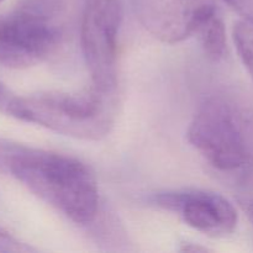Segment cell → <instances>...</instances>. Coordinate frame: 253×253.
Masks as SVG:
<instances>
[{"label":"cell","mask_w":253,"mask_h":253,"mask_svg":"<svg viewBox=\"0 0 253 253\" xmlns=\"http://www.w3.org/2000/svg\"><path fill=\"white\" fill-rule=\"evenodd\" d=\"M182 251H193V252H207V249H203V247H192V246H185L183 247Z\"/></svg>","instance_id":"9a60e30c"},{"label":"cell","mask_w":253,"mask_h":253,"mask_svg":"<svg viewBox=\"0 0 253 253\" xmlns=\"http://www.w3.org/2000/svg\"><path fill=\"white\" fill-rule=\"evenodd\" d=\"M232 39L240 59L253 79V20H239L232 30Z\"/></svg>","instance_id":"ba28073f"},{"label":"cell","mask_w":253,"mask_h":253,"mask_svg":"<svg viewBox=\"0 0 253 253\" xmlns=\"http://www.w3.org/2000/svg\"><path fill=\"white\" fill-rule=\"evenodd\" d=\"M2 1V0H0V2H1Z\"/></svg>","instance_id":"2e32d148"},{"label":"cell","mask_w":253,"mask_h":253,"mask_svg":"<svg viewBox=\"0 0 253 253\" xmlns=\"http://www.w3.org/2000/svg\"><path fill=\"white\" fill-rule=\"evenodd\" d=\"M246 184L250 189L253 190V167H251V169L247 172L246 174Z\"/></svg>","instance_id":"5bb4252c"},{"label":"cell","mask_w":253,"mask_h":253,"mask_svg":"<svg viewBox=\"0 0 253 253\" xmlns=\"http://www.w3.org/2000/svg\"><path fill=\"white\" fill-rule=\"evenodd\" d=\"M19 147L17 145H10V143L0 141V169H6L9 166V161L16 148Z\"/></svg>","instance_id":"8fae6325"},{"label":"cell","mask_w":253,"mask_h":253,"mask_svg":"<svg viewBox=\"0 0 253 253\" xmlns=\"http://www.w3.org/2000/svg\"><path fill=\"white\" fill-rule=\"evenodd\" d=\"M34 249H31L27 245L22 244L17 239L0 229V252H31Z\"/></svg>","instance_id":"9c48e42d"},{"label":"cell","mask_w":253,"mask_h":253,"mask_svg":"<svg viewBox=\"0 0 253 253\" xmlns=\"http://www.w3.org/2000/svg\"><path fill=\"white\" fill-rule=\"evenodd\" d=\"M124 0H86L81 26V44L91 84L115 91L118 85V37Z\"/></svg>","instance_id":"277c9868"},{"label":"cell","mask_w":253,"mask_h":253,"mask_svg":"<svg viewBox=\"0 0 253 253\" xmlns=\"http://www.w3.org/2000/svg\"><path fill=\"white\" fill-rule=\"evenodd\" d=\"M115 91L91 84L89 89L77 93L14 95L5 114L64 136L100 140L108 135L115 120Z\"/></svg>","instance_id":"7a4b0ae2"},{"label":"cell","mask_w":253,"mask_h":253,"mask_svg":"<svg viewBox=\"0 0 253 253\" xmlns=\"http://www.w3.org/2000/svg\"><path fill=\"white\" fill-rule=\"evenodd\" d=\"M59 31L48 16L32 6L0 17V64L27 68L46 59L58 44Z\"/></svg>","instance_id":"5b68a950"},{"label":"cell","mask_w":253,"mask_h":253,"mask_svg":"<svg viewBox=\"0 0 253 253\" xmlns=\"http://www.w3.org/2000/svg\"><path fill=\"white\" fill-rule=\"evenodd\" d=\"M188 141L212 167L239 169L253 157V120L234 101L211 96L193 116Z\"/></svg>","instance_id":"3957f363"},{"label":"cell","mask_w":253,"mask_h":253,"mask_svg":"<svg viewBox=\"0 0 253 253\" xmlns=\"http://www.w3.org/2000/svg\"><path fill=\"white\" fill-rule=\"evenodd\" d=\"M240 207L242 208L246 215L249 216V219L251 220L253 224V198H247V197H241L237 199Z\"/></svg>","instance_id":"4fadbf2b"},{"label":"cell","mask_w":253,"mask_h":253,"mask_svg":"<svg viewBox=\"0 0 253 253\" xmlns=\"http://www.w3.org/2000/svg\"><path fill=\"white\" fill-rule=\"evenodd\" d=\"M194 34L198 36L203 49L210 58L220 59L225 56L227 48L226 29L214 6L210 7L200 17Z\"/></svg>","instance_id":"52a82bcc"},{"label":"cell","mask_w":253,"mask_h":253,"mask_svg":"<svg viewBox=\"0 0 253 253\" xmlns=\"http://www.w3.org/2000/svg\"><path fill=\"white\" fill-rule=\"evenodd\" d=\"M153 202L165 209L179 212L193 229L210 235L226 236L236 229L237 211L231 202L214 192L199 189L168 192L155 195Z\"/></svg>","instance_id":"8992f818"},{"label":"cell","mask_w":253,"mask_h":253,"mask_svg":"<svg viewBox=\"0 0 253 253\" xmlns=\"http://www.w3.org/2000/svg\"><path fill=\"white\" fill-rule=\"evenodd\" d=\"M15 94H12L4 84L0 82V111L5 113L7 109V105L10 104L11 99L14 98Z\"/></svg>","instance_id":"7c38bea8"},{"label":"cell","mask_w":253,"mask_h":253,"mask_svg":"<svg viewBox=\"0 0 253 253\" xmlns=\"http://www.w3.org/2000/svg\"><path fill=\"white\" fill-rule=\"evenodd\" d=\"M30 192L78 225L98 212L99 190L90 168L77 158L19 146L7 166Z\"/></svg>","instance_id":"6da1fadb"},{"label":"cell","mask_w":253,"mask_h":253,"mask_svg":"<svg viewBox=\"0 0 253 253\" xmlns=\"http://www.w3.org/2000/svg\"><path fill=\"white\" fill-rule=\"evenodd\" d=\"M230 7L245 19L253 20V0H224Z\"/></svg>","instance_id":"30bf717a"}]
</instances>
